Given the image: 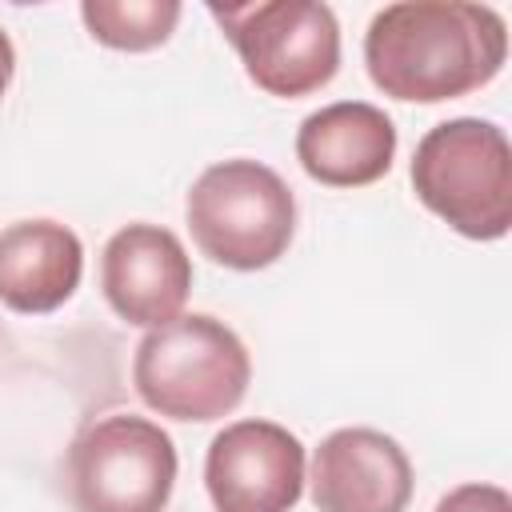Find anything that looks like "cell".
I'll list each match as a JSON object with an SVG mask.
<instances>
[{
	"label": "cell",
	"instance_id": "obj_1",
	"mask_svg": "<svg viewBox=\"0 0 512 512\" xmlns=\"http://www.w3.org/2000/svg\"><path fill=\"white\" fill-rule=\"evenodd\" d=\"M508 60V24L488 4L404 0L372 16L364 64L372 84L404 104H440L468 96L500 76Z\"/></svg>",
	"mask_w": 512,
	"mask_h": 512
},
{
	"label": "cell",
	"instance_id": "obj_2",
	"mask_svg": "<svg viewBox=\"0 0 512 512\" xmlns=\"http://www.w3.org/2000/svg\"><path fill=\"white\" fill-rule=\"evenodd\" d=\"M252 380L244 340L208 312H180L176 320L148 328L132 356V384L140 400L188 424L228 416Z\"/></svg>",
	"mask_w": 512,
	"mask_h": 512
},
{
	"label": "cell",
	"instance_id": "obj_3",
	"mask_svg": "<svg viewBox=\"0 0 512 512\" xmlns=\"http://www.w3.org/2000/svg\"><path fill=\"white\" fill-rule=\"evenodd\" d=\"M412 192L452 232L500 240L512 228V148L500 124L456 116L428 128L412 152Z\"/></svg>",
	"mask_w": 512,
	"mask_h": 512
},
{
	"label": "cell",
	"instance_id": "obj_4",
	"mask_svg": "<svg viewBox=\"0 0 512 512\" xmlns=\"http://www.w3.org/2000/svg\"><path fill=\"white\" fill-rule=\"evenodd\" d=\"M184 220L212 264L260 272L276 264L296 236V196L276 168L236 156L192 180Z\"/></svg>",
	"mask_w": 512,
	"mask_h": 512
},
{
	"label": "cell",
	"instance_id": "obj_5",
	"mask_svg": "<svg viewBox=\"0 0 512 512\" xmlns=\"http://www.w3.org/2000/svg\"><path fill=\"white\" fill-rule=\"evenodd\" d=\"M176 472L172 436L136 412L84 424L64 456V488L76 512H164Z\"/></svg>",
	"mask_w": 512,
	"mask_h": 512
},
{
	"label": "cell",
	"instance_id": "obj_6",
	"mask_svg": "<svg viewBox=\"0 0 512 512\" xmlns=\"http://www.w3.org/2000/svg\"><path fill=\"white\" fill-rule=\"evenodd\" d=\"M224 40L236 48L248 80L280 100L320 92L340 72V24L316 0L208 4Z\"/></svg>",
	"mask_w": 512,
	"mask_h": 512
},
{
	"label": "cell",
	"instance_id": "obj_7",
	"mask_svg": "<svg viewBox=\"0 0 512 512\" xmlns=\"http://www.w3.org/2000/svg\"><path fill=\"white\" fill-rule=\"evenodd\" d=\"M304 480V444L276 420L224 424L204 456V488L216 512H292Z\"/></svg>",
	"mask_w": 512,
	"mask_h": 512
},
{
	"label": "cell",
	"instance_id": "obj_8",
	"mask_svg": "<svg viewBox=\"0 0 512 512\" xmlns=\"http://www.w3.org/2000/svg\"><path fill=\"white\" fill-rule=\"evenodd\" d=\"M100 288L120 320L160 328L184 312L192 292V260L176 232L144 220L124 224L100 252Z\"/></svg>",
	"mask_w": 512,
	"mask_h": 512
},
{
	"label": "cell",
	"instance_id": "obj_9",
	"mask_svg": "<svg viewBox=\"0 0 512 512\" xmlns=\"http://www.w3.org/2000/svg\"><path fill=\"white\" fill-rule=\"evenodd\" d=\"M316 512H404L412 500V460L380 428H336L308 468Z\"/></svg>",
	"mask_w": 512,
	"mask_h": 512
},
{
	"label": "cell",
	"instance_id": "obj_10",
	"mask_svg": "<svg viewBox=\"0 0 512 512\" xmlns=\"http://www.w3.org/2000/svg\"><path fill=\"white\" fill-rule=\"evenodd\" d=\"M296 160L324 188H364L396 160V124L368 100H336L296 128Z\"/></svg>",
	"mask_w": 512,
	"mask_h": 512
},
{
	"label": "cell",
	"instance_id": "obj_11",
	"mask_svg": "<svg viewBox=\"0 0 512 512\" xmlns=\"http://www.w3.org/2000/svg\"><path fill=\"white\" fill-rule=\"evenodd\" d=\"M84 276V244L60 220H16L0 232V304L44 316L68 304Z\"/></svg>",
	"mask_w": 512,
	"mask_h": 512
},
{
	"label": "cell",
	"instance_id": "obj_12",
	"mask_svg": "<svg viewBox=\"0 0 512 512\" xmlns=\"http://www.w3.org/2000/svg\"><path fill=\"white\" fill-rule=\"evenodd\" d=\"M176 0H84L80 20L88 36L116 52H152L180 24Z\"/></svg>",
	"mask_w": 512,
	"mask_h": 512
},
{
	"label": "cell",
	"instance_id": "obj_13",
	"mask_svg": "<svg viewBox=\"0 0 512 512\" xmlns=\"http://www.w3.org/2000/svg\"><path fill=\"white\" fill-rule=\"evenodd\" d=\"M432 512H512V496L500 484H460L436 500Z\"/></svg>",
	"mask_w": 512,
	"mask_h": 512
},
{
	"label": "cell",
	"instance_id": "obj_14",
	"mask_svg": "<svg viewBox=\"0 0 512 512\" xmlns=\"http://www.w3.org/2000/svg\"><path fill=\"white\" fill-rule=\"evenodd\" d=\"M12 72H16V48H12L8 32L0 28V100H4L8 84H12Z\"/></svg>",
	"mask_w": 512,
	"mask_h": 512
}]
</instances>
